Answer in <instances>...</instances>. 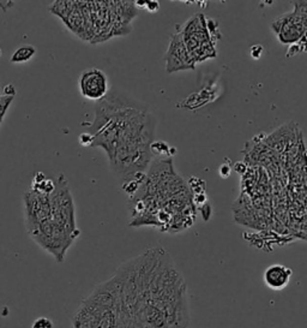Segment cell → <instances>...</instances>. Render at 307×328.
Here are the masks:
<instances>
[{
  "instance_id": "cell-6",
  "label": "cell",
  "mask_w": 307,
  "mask_h": 328,
  "mask_svg": "<svg viewBox=\"0 0 307 328\" xmlns=\"http://www.w3.org/2000/svg\"><path fill=\"white\" fill-rule=\"evenodd\" d=\"M271 28L281 44L296 45L307 33V12L295 6L292 12L275 19Z\"/></svg>"
},
{
  "instance_id": "cell-16",
  "label": "cell",
  "mask_w": 307,
  "mask_h": 328,
  "mask_svg": "<svg viewBox=\"0 0 307 328\" xmlns=\"http://www.w3.org/2000/svg\"><path fill=\"white\" fill-rule=\"evenodd\" d=\"M262 53H263V48H262L261 45H255V46L251 48V56L252 58H254V59L261 58Z\"/></svg>"
},
{
  "instance_id": "cell-7",
  "label": "cell",
  "mask_w": 307,
  "mask_h": 328,
  "mask_svg": "<svg viewBox=\"0 0 307 328\" xmlns=\"http://www.w3.org/2000/svg\"><path fill=\"white\" fill-rule=\"evenodd\" d=\"M166 71L168 73H174L185 70H193L197 63L191 56L190 51L187 50L186 45L182 40L180 33L172 35L171 43L165 56Z\"/></svg>"
},
{
  "instance_id": "cell-15",
  "label": "cell",
  "mask_w": 307,
  "mask_h": 328,
  "mask_svg": "<svg viewBox=\"0 0 307 328\" xmlns=\"http://www.w3.org/2000/svg\"><path fill=\"white\" fill-rule=\"evenodd\" d=\"M53 324L50 322V320L46 319V317H41L37 319L33 324V328H52Z\"/></svg>"
},
{
  "instance_id": "cell-9",
  "label": "cell",
  "mask_w": 307,
  "mask_h": 328,
  "mask_svg": "<svg viewBox=\"0 0 307 328\" xmlns=\"http://www.w3.org/2000/svg\"><path fill=\"white\" fill-rule=\"evenodd\" d=\"M296 125L294 123H288L286 125H282L281 128H278L276 131H274L273 134L269 135L265 138V144L269 148L274 150V152L282 153L287 149L288 147L292 146L294 142H296L297 138L296 135L300 134L297 131L295 133Z\"/></svg>"
},
{
  "instance_id": "cell-13",
  "label": "cell",
  "mask_w": 307,
  "mask_h": 328,
  "mask_svg": "<svg viewBox=\"0 0 307 328\" xmlns=\"http://www.w3.org/2000/svg\"><path fill=\"white\" fill-rule=\"evenodd\" d=\"M150 150H151L152 155H169V147L167 143H165L163 141L160 142H152L150 144Z\"/></svg>"
},
{
  "instance_id": "cell-1",
  "label": "cell",
  "mask_w": 307,
  "mask_h": 328,
  "mask_svg": "<svg viewBox=\"0 0 307 328\" xmlns=\"http://www.w3.org/2000/svg\"><path fill=\"white\" fill-rule=\"evenodd\" d=\"M113 278L127 328H188L187 285L171 256L154 248L121 265Z\"/></svg>"
},
{
  "instance_id": "cell-3",
  "label": "cell",
  "mask_w": 307,
  "mask_h": 328,
  "mask_svg": "<svg viewBox=\"0 0 307 328\" xmlns=\"http://www.w3.org/2000/svg\"><path fill=\"white\" fill-rule=\"evenodd\" d=\"M28 234L59 263L64 262L67 250L79 237L75 201L64 175L56 179V188L50 192L49 217Z\"/></svg>"
},
{
  "instance_id": "cell-11",
  "label": "cell",
  "mask_w": 307,
  "mask_h": 328,
  "mask_svg": "<svg viewBox=\"0 0 307 328\" xmlns=\"http://www.w3.org/2000/svg\"><path fill=\"white\" fill-rule=\"evenodd\" d=\"M56 188V181L47 178L42 172H37L31 182V189L42 194H50Z\"/></svg>"
},
{
  "instance_id": "cell-17",
  "label": "cell",
  "mask_w": 307,
  "mask_h": 328,
  "mask_svg": "<svg viewBox=\"0 0 307 328\" xmlns=\"http://www.w3.org/2000/svg\"><path fill=\"white\" fill-rule=\"evenodd\" d=\"M295 6L307 12V0H297V2H295Z\"/></svg>"
},
{
  "instance_id": "cell-12",
  "label": "cell",
  "mask_w": 307,
  "mask_h": 328,
  "mask_svg": "<svg viewBox=\"0 0 307 328\" xmlns=\"http://www.w3.org/2000/svg\"><path fill=\"white\" fill-rule=\"evenodd\" d=\"M36 53V48L31 45H23V46L18 47L15 51L12 57L10 58V62L12 64H23L27 63L29 60L33 59V57Z\"/></svg>"
},
{
  "instance_id": "cell-5",
  "label": "cell",
  "mask_w": 307,
  "mask_h": 328,
  "mask_svg": "<svg viewBox=\"0 0 307 328\" xmlns=\"http://www.w3.org/2000/svg\"><path fill=\"white\" fill-rule=\"evenodd\" d=\"M179 33L197 64L216 57L215 38L201 14L192 16Z\"/></svg>"
},
{
  "instance_id": "cell-10",
  "label": "cell",
  "mask_w": 307,
  "mask_h": 328,
  "mask_svg": "<svg viewBox=\"0 0 307 328\" xmlns=\"http://www.w3.org/2000/svg\"><path fill=\"white\" fill-rule=\"evenodd\" d=\"M292 275L293 271L289 267L280 265V263H275V265L269 266L265 269L263 280L264 284L269 289H271L274 291H281L289 284Z\"/></svg>"
},
{
  "instance_id": "cell-14",
  "label": "cell",
  "mask_w": 307,
  "mask_h": 328,
  "mask_svg": "<svg viewBox=\"0 0 307 328\" xmlns=\"http://www.w3.org/2000/svg\"><path fill=\"white\" fill-rule=\"evenodd\" d=\"M78 141L83 147H91L92 142H94V136L90 133H84L79 135Z\"/></svg>"
},
{
  "instance_id": "cell-4",
  "label": "cell",
  "mask_w": 307,
  "mask_h": 328,
  "mask_svg": "<svg viewBox=\"0 0 307 328\" xmlns=\"http://www.w3.org/2000/svg\"><path fill=\"white\" fill-rule=\"evenodd\" d=\"M73 328H126L117 281L97 285L79 305L72 319Z\"/></svg>"
},
{
  "instance_id": "cell-2",
  "label": "cell",
  "mask_w": 307,
  "mask_h": 328,
  "mask_svg": "<svg viewBox=\"0 0 307 328\" xmlns=\"http://www.w3.org/2000/svg\"><path fill=\"white\" fill-rule=\"evenodd\" d=\"M156 120L145 106L120 93L107 94L95 106V120L88 133L92 147H101L112 171L121 181L143 175L151 163Z\"/></svg>"
},
{
  "instance_id": "cell-8",
  "label": "cell",
  "mask_w": 307,
  "mask_h": 328,
  "mask_svg": "<svg viewBox=\"0 0 307 328\" xmlns=\"http://www.w3.org/2000/svg\"><path fill=\"white\" fill-rule=\"evenodd\" d=\"M79 93L88 100L98 101L108 94L107 75L100 69L84 70L78 78Z\"/></svg>"
}]
</instances>
